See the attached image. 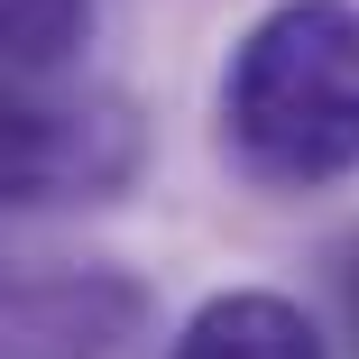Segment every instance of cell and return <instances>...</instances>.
Here are the masks:
<instances>
[{
	"label": "cell",
	"instance_id": "6da1fadb",
	"mask_svg": "<svg viewBox=\"0 0 359 359\" xmlns=\"http://www.w3.org/2000/svg\"><path fill=\"white\" fill-rule=\"evenodd\" d=\"M222 138L285 194L359 175V0H285L240 37L222 74Z\"/></svg>",
	"mask_w": 359,
	"mask_h": 359
},
{
	"label": "cell",
	"instance_id": "7a4b0ae2",
	"mask_svg": "<svg viewBox=\"0 0 359 359\" xmlns=\"http://www.w3.org/2000/svg\"><path fill=\"white\" fill-rule=\"evenodd\" d=\"M129 175V120L120 111H55L0 83V212L102 194Z\"/></svg>",
	"mask_w": 359,
	"mask_h": 359
},
{
	"label": "cell",
	"instance_id": "3957f363",
	"mask_svg": "<svg viewBox=\"0 0 359 359\" xmlns=\"http://www.w3.org/2000/svg\"><path fill=\"white\" fill-rule=\"evenodd\" d=\"M175 359H323V332H313L304 304L249 285V295H212V304L184 323Z\"/></svg>",
	"mask_w": 359,
	"mask_h": 359
},
{
	"label": "cell",
	"instance_id": "277c9868",
	"mask_svg": "<svg viewBox=\"0 0 359 359\" xmlns=\"http://www.w3.org/2000/svg\"><path fill=\"white\" fill-rule=\"evenodd\" d=\"M93 37V0H0V74H46Z\"/></svg>",
	"mask_w": 359,
	"mask_h": 359
},
{
	"label": "cell",
	"instance_id": "5b68a950",
	"mask_svg": "<svg viewBox=\"0 0 359 359\" xmlns=\"http://www.w3.org/2000/svg\"><path fill=\"white\" fill-rule=\"evenodd\" d=\"M341 304H350V332H359V258L341 267Z\"/></svg>",
	"mask_w": 359,
	"mask_h": 359
}]
</instances>
